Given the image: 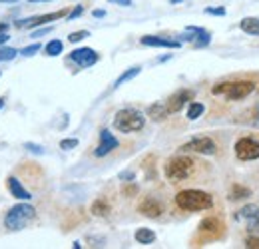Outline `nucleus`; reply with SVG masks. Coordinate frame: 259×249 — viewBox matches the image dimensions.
<instances>
[{
    "label": "nucleus",
    "instance_id": "nucleus-1",
    "mask_svg": "<svg viewBox=\"0 0 259 249\" xmlns=\"http://www.w3.org/2000/svg\"><path fill=\"white\" fill-rule=\"evenodd\" d=\"M176 205L184 212H203L213 208V195L203 189H182L176 195Z\"/></svg>",
    "mask_w": 259,
    "mask_h": 249
},
{
    "label": "nucleus",
    "instance_id": "nucleus-2",
    "mask_svg": "<svg viewBox=\"0 0 259 249\" xmlns=\"http://www.w3.org/2000/svg\"><path fill=\"white\" fill-rule=\"evenodd\" d=\"M195 159L190 156H174L169 157L163 165V174L165 178L171 182V184H178V182H184L188 180L195 170Z\"/></svg>",
    "mask_w": 259,
    "mask_h": 249
},
{
    "label": "nucleus",
    "instance_id": "nucleus-3",
    "mask_svg": "<svg viewBox=\"0 0 259 249\" xmlns=\"http://www.w3.org/2000/svg\"><path fill=\"white\" fill-rule=\"evenodd\" d=\"M34 218H36V208L34 205H30V203H16L6 212L4 225L8 229H12V231H18V229H24Z\"/></svg>",
    "mask_w": 259,
    "mask_h": 249
},
{
    "label": "nucleus",
    "instance_id": "nucleus-4",
    "mask_svg": "<svg viewBox=\"0 0 259 249\" xmlns=\"http://www.w3.org/2000/svg\"><path fill=\"white\" fill-rule=\"evenodd\" d=\"M146 126V116L136 108H124L114 116V128L122 134L140 132Z\"/></svg>",
    "mask_w": 259,
    "mask_h": 249
},
{
    "label": "nucleus",
    "instance_id": "nucleus-5",
    "mask_svg": "<svg viewBox=\"0 0 259 249\" xmlns=\"http://www.w3.org/2000/svg\"><path fill=\"white\" fill-rule=\"evenodd\" d=\"M255 82H249V80H241V82H222V84H215L211 92L215 96H226V100L229 102H237V100H243L247 98L249 94L255 90Z\"/></svg>",
    "mask_w": 259,
    "mask_h": 249
},
{
    "label": "nucleus",
    "instance_id": "nucleus-6",
    "mask_svg": "<svg viewBox=\"0 0 259 249\" xmlns=\"http://www.w3.org/2000/svg\"><path fill=\"white\" fill-rule=\"evenodd\" d=\"M182 152H194V154H201V156H215L218 154V144L209 138V136H199V138H194L190 142H186L182 148Z\"/></svg>",
    "mask_w": 259,
    "mask_h": 249
},
{
    "label": "nucleus",
    "instance_id": "nucleus-7",
    "mask_svg": "<svg viewBox=\"0 0 259 249\" xmlns=\"http://www.w3.org/2000/svg\"><path fill=\"white\" fill-rule=\"evenodd\" d=\"M233 152H235V157L239 161H253V159H259V140L255 138H241L235 142L233 146Z\"/></svg>",
    "mask_w": 259,
    "mask_h": 249
},
{
    "label": "nucleus",
    "instance_id": "nucleus-8",
    "mask_svg": "<svg viewBox=\"0 0 259 249\" xmlns=\"http://www.w3.org/2000/svg\"><path fill=\"white\" fill-rule=\"evenodd\" d=\"M62 16H68V10H56V12H48V14L30 16V18H24V20H16L14 26H16V28H38V26H44V24H48V22L60 20Z\"/></svg>",
    "mask_w": 259,
    "mask_h": 249
},
{
    "label": "nucleus",
    "instance_id": "nucleus-9",
    "mask_svg": "<svg viewBox=\"0 0 259 249\" xmlns=\"http://www.w3.org/2000/svg\"><path fill=\"white\" fill-rule=\"evenodd\" d=\"M70 60L76 62L80 68H90L100 60V54H98L94 48H76L70 52Z\"/></svg>",
    "mask_w": 259,
    "mask_h": 249
},
{
    "label": "nucleus",
    "instance_id": "nucleus-10",
    "mask_svg": "<svg viewBox=\"0 0 259 249\" xmlns=\"http://www.w3.org/2000/svg\"><path fill=\"white\" fill-rule=\"evenodd\" d=\"M120 146V142H118V138L110 132V130H102L100 132V144H98V148L94 150V156L96 157H104L108 156L112 150H116Z\"/></svg>",
    "mask_w": 259,
    "mask_h": 249
},
{
    "label": "nucleus",
    "instance_id": "nucleus-11",
    "mask_svg": "<svg viewBox=\"0 0 259 249\" xmlns=\"http://www.w3.org/2000/svg\"><path fill=\"white\" fill-rule=\"evenodd\" d=\"M192 98H194L192 90H178L176 94L169 96V100L165 102V108H167L169 114H178L188 102H192Z\"/></svg>",
    "mask_w": 259,
    "mask_h": 249
},
{
    "label": "nucleus",
    "instance_id": "nucleus-12",
    "mask_svg": "<svg viewBox=\"0 0 259 249\" xmlns=\"http://www.w3.org/2000/svg\"><path fill=\"white\" fill-rule=\"evenodd\" d=\"M182 40H190V42H194L197 48H201V46H207L209 42H211V32L203 30V28H199V26H188L186 28V34L182 36ZM180 40V42H182Z\"/></svg>",
    "mask_w": 259,
    "mask_h": 249
},
{
    "label": "nucleus",
    "instance_id": "nucleus-13",
    "mask_svg": "<svg viewBox=\"0 0 259 249\" xmlns=\"http://www.w3.org/2000/svg\"><path fill=\"white\" fill-rule=\"evenodd\" d=\"M233 219L235 221H247V225H249V229H259V208L257 205H243L239 212H235L233 214Z\"/></svg>",
    "mask_w": 259,
    "mask_h": 249
},
{
    "label": "nucleus",
    "instance_id": "nucleus-14",
    "mask_svg": "<svg viewBox=\"0 0 259 249\" xmlns=\"http://www.w3.org/2000/svg\"><path fill=\"white\" fill-rule=\"evenodd\" d=\"M138 212L146 218H160L163 214V203L156 197H144L142 203L138 205Z\"/></svg>",
    "mask_w": 259,
    "mask_h": 249
},
{
    "label": "nucleus",
    "instance_id": "nucleus-15",
    "mask_svg": "<svg viewBox=\"0 0 259 249\" xmlns=\"http://www.w3.org/2000/svg\"><path fill=\"white\" fill-rule=\"evenodd\" d=\"M140 42L144 44V46H152V48H180L182 46V42L180 40H171V38H163V36H142L140 38Z\"/></svg>",
    "mask_w": 259,
    "mask_h": 249
},
{
    "label": "nucleus",
    "instance_id": "nucleus-16",
    "mask_svg": "<svg viewBox=\"0 0 259 249\" xmlns=\"http://www.w3.org/2000/svg\"><path fill=\"white\" fill-rule=\"evenodd\" d=\"M6 182H8V189H10L12 197H16V199H20V201H30V199H32L30 191L22 186V184H20L16 178H12V176H10Z\"/></svg>",
    "mask_w": 259,
    "mask_h": 249
},
{
    "label": "nucleus",
    "instance_id": "nucleus-17",
    "mask_svg": "<svg viewBox=\"0 0 259 249\" xmlns=\"http://www.w3.org/2000/svg\"><path fill=\"white\" fill-rule=\"evenodd\" d=\"M148 116H150L154 122H162V120H165V118L169 116V112H167L165 104H162V102H156V104H152V106L148 108Z\"/></svg>",
    "mask_w": 259,
    "mask_h": 249
},
{
    "label": "nucleus",
    "instance_id": "nucleus-18",
    "mask_svg": "<svg viewBox=\"0 0 259 249\" xmlns=\"http://www.w3.org/2000/svg\"><path fill=\"white\" fill-rule=\"evenodd\" d=\"M134 239H136L140 245H150V243L156 241V233H154L152 229H148V227H140V229H136Z\"/></svg>",
    "mask_w": 259,
    "mask_h": 249
},
{
    "label": "nucleus",
    "instance_id": "nucleus-19",
    "mask_svg": "<svg viewBox=\"0 0 259 249\" xmlns=\"http://www.w3.org/2000/svg\"><path fill=\"white\" fill-rule=\"evenodd\" d=\"M239 28L249 34V36H259V18L255 16H245L241 22H239Z\"/></svg>",
    "mask_w": 259,
    "mask_h": 249
},
{
    "label": "nucleus",
    "instance_id": "nucleus-20",
    "mask_svg": "<svg viewBox=\"0 0 259 249\" xmlns=\"http://www.w3.org/2000/svg\"><path fill=\"white\" fill-rule=\"evenodd\" d=\"M247 197H251V189L245 186H241V184H233L231 189H229V199L231 201H241V199H247Z\"/></svg>",
    "mask_w": 259,
    "mask_h": 249
},
{
    "label": "nucleus",
    "instance_id": "nucleus-21",
    "mask_svg": "<svg viewBox=\"0 0 259 249\" xmlns=\"http://www.w3.org/2000/svg\"><path fill=\"white\" fill-rule=\"evenodd\" d=\"M220 229H222V223H220V219L215 218H207L199 223V231L201 233H211L213 237L220 233Z\"/></svg>",
    "mask_w": 259,
    "mask_h": 249
},
{
    "label": "nucleus",
    "instance_id": "nucleus-22",
    "mask_svg": "<svg viewBox=\"0 0 259 249\" xmlns=\"http://www.w3.org/2000/svg\"><path fill=\"white\" fill-rule=\"evenodd\" d=\"M90 210H92V214L98 216V218H106V216L110 214V203H108L104 197H98L96 201L92 203V208H90Z\"/></svg>",
    "mask_w": 259,
    "mask_h": 249
},
{
    "label": "nucleus",
    "instance_id": "nucleus-23",
    "mask_svg": "<svg viewBox=\"0 0 259 249\" xmlns=\"http://www.w3.org/2000/svg\"><path fill=\"white\" fill-rule=\"evenodd\" d=\"M142 72V66H134V68H130V70H126L116 82H114V88H120L122 84H126V82H130V80H134L138 74Z\"/></svg>",
    "mask_w": 259,
    "mask_h": 249
},
{
    "label": "nucleus",
    "instance_id": "nucleus-24",
    "mask_svg": "<svg viewBox=\"0 0 259 249\" xmlns=\"http://www.w3.org/2000/svg\"><path fill=\"white\" fill-rule=\"evenodd\" d=\"M62 50H64V44H62L60 40H56V38H54V40H50V42L44 46L46 56H52V58H54V56H60V54H62Z\"/></svg>",
    "mask_w": 259,
    "mask_h": 249
},
{
    "label": "nucleus",
    "instance_id": "nucleus-25",
    "mask_svg": "<svg viewBox=\"0 0 259 249\" xmlns=\"http://www.w3.org/2000/svg\"><path fill=\"white\" fill-rule=\"evenodd\" d=\"M205 112V106L201 104V102H192L190 106H188V120H197V118H201V114Z\"/></svg>",
    "mask_w": 259,
    "mask_h": 249
},
{
    "label": "nucleus",
    "instance_id": "nucleus-26",
    "mask_svg": "<svg viewBox=\"0 0 259 249\" xmlns=\"http://www.w3.org/2000/svg\"><path fill=\"white\" fill-rule=\"evenodd\" d=\"M18 56V50L16 48H10V46H4L0 48V62H8V60H14Z\"/></svg>",
    "mask_w": 259,
    "mask_h": 249
},
{
    "label": "nucleus",
    "instance_id": "nucleus-27",
    "mask_svg": "<svg viewBox=\"0 0 259 249\" xmlns=\"http://www.w3.org/2000/svg\"><path fill=\"white\" fill-rule=\"evenodd\" d=\"M40 50H42V44H40V42H34V44H30V46H24V48L20 50V54L28 58V56H34V54H38Z\"/></svg>",
    "mask_w": 259,
    "mask_h": 249
},
{
    "label": "nucleus",
    "instance_id": "nucleus-28",
    "mask_svg": "<svg viewBox=\"0 0 259 249\" xmlns=\"http://www.w3.org/2000/svg\"><path fill=\"white\" fill-rule=\"evenodd\" d=\"M90 36V32L88 30H78V32H72L70 36H68V40L72 42V44H76V42H82L84 38H88Z\"/></svg>",
    "mask_w": 259,
    "mask_h": 249
},
{
    "label": "nucleus",
    "instance_id": "nucleus-29",
    "mask_svg": "<svg viewBox=\"0 0 259 249\" xmlns=\"http://www.w3.org/2000/svg\"><path fill=\"white\" fill-rule=\"evenodd\" d=\"M74 148H78V140L76 138H66V140L60 142V150H64V152H70Z\"/></svg>",
    "mask_w": 259,
    "mask_h": 249
},
{
    "label": "nucleus",
    "instance_id": "nucleus-30",
    "mask_svg": "<svg viewBox=\"0 0 259 249\" xmlns=\"http://www.w3.org/2000/svg\"><path fill=\"white\" fill-rule=\"evenodd\" d=\"M24 148H26L28 152H32V154H38V156H44V148H42V146H38V144H32V142H26V144H24Z\"/></svg>",
    "mask_w": 259,
    "mask_h": 249
},
{
    "label": "nucleus",
    "instance_id": "nucleus-31",
    "mask_svg": "<svg viewBox=\"0 0 259 249\" xmlns=\"http://www.w3.org/2000/svg\"><path fill=\"white\" fill-rule=\"evenodd\" d=\"M205 14H213V16H226V8L224 6H215V8H205Z\"/></svg>",
    "mask_w": 259,
    "mask_h": 249
},
{
    "label": "nucleus",
    "instance_id": "nucleus-32",
    "mask_svg": "<svg viewBox=\"0 0 259 249\" xmlns=\"http://www.w3.org/2000/svg\"><path fill=\"white\" fill-rule=\"evenodd\" d=\"M245 247L259 249V237H255V235H249V237L245 239Z\"/></svg>",
    "mask_w": 259,
    "mask_h": 249
},
{
    "label": "nucleus",
    "instance_id": "nucleus-33",
    "mask_svg": "<svg viewBox=\"0 0 259 249\" xmlns=\"http://www.w3.org/2000/svg\"><path fill=\"white\" fill-rule=\"evenodd\" d=\"M84 14V6H76L72 12H68V20H76L78 16H82Z\"/></svg>",
    "mask_w": 259,
    "mask_h": 249
},
{
    "label": "nucleus",
    "instance_id": "nucleus-34",
    "mask_svg": "<svg viewBox=\"0 0 259 249\" xmlns=\"http://www.w3.org/2000/svg\"><path fill=\"white\" fill-rule=\"evenodd\" d=\"M124 191V195H136V191H138V187H136V184L134 182H128V186L122 189Z\"/></svg>",
    "mask_w": 259,
    "mask_h": 249
},
{
    "label": "nucleus",
    "instance_id": "nucleus-35",
    "mask_svg": "<svg viewBox=\"0 0 259 249\" xmlns=\"http://www.w3.org/2000/svg\"><path fill=\"white\" fill-rule=\"evenodd\" d=\"M52 32V26H46V28H40V30H36L32 34V38H40V36H44V34H50Z\"/></svg>",
    "mask_w": 259,
    "mask_h": 249
},
{
    "label": "nucleus",
    "instance_id": "nucleus-36",
    "mask_svg": "<svg viewBox=\"0 0 259 249\" xmlns=\"http://www.w3.org/2000/svg\"><path fill=\"white\" fill-rule=\"evenodd\" d=\"M134 178H136L134 172H122L120 174V180H124V182H134Z\"/></svg>",
    "mask_w": 259,
    "mask_h": 249
},
{
    "label": "nucleus",
    "instance_id": "nucleus-37",
    "mask_svg": "<svg viewBox=\"0 0 259 249\" xmlns=\"http://www.w3.org/2000/svg\"><path fill=\"white\" fill-rule=\"evenodd\" d=\"M110 4H118V6H132V0H108Z\"/></svg>",
    "mask_w": 259,
    "mask_h": 249
},
{
    "label": "nucleus",
    "instance_id": "nucleus-38",
    "mask_svg": "<svg viewBox=\"0 0 259 249\" xmlns=\"http://www.w3.org/2000/svg\"><path fill=\"white\" fill-rule=\"evenodd\" d=\"M92 16H94V18H104V16H106V10H94Z\"/></svg>",
    "mask_w": 259,
    "mask_h": 249
},
{
    "label": "nucleus",
    "instance_id": "nucleus-39",
    "mask_svg": "<svg viewBox=\"0 0 259 249\" xmlns=\"http://www.w3.org/2000/svg\"><path fill=\"white\" fill-rule=\"evenodd\" d=\"M8 28H10L8 22H0V34H2V32H8Z\"/></svg>",
    "mask_w": 259,
    "mask_h": 249
},
{
    "label": "nucleus",
    "instance_id": "nucleus-40",
    "mask_svg": "<svg viewBox=\"0 0 259 249\" xmlns=\"http://www.w3.org/2000/svg\"><path fill=\"white\" fill-rule=\"evenodd\" d=\"M6 40H8V34H4V32H2V34H0V44H4Z\"/></svg>",
    "mask_w": 259,
    "mask_h": 249
},
{
    "label": "nucleus",
    "instance_id": "nucleus-41",
    "mask_svg": "<svg viewBox=\"0 0 259 249\" xmlns=\"http://www.w3.org/2000/svg\"><path fill=\"white\" fill-rule=\"evenodd\" d=\"M4 108V98H0V110Z\"/></svg>",
    "mask_w": 259,
    "mask_h": 249
},
{
    "label": "nucleus",
    "instance_id": "nucleus-42",
    "mask_svg": "<svg viewBox=\"0 0 259 249\" xmlns=\"http://www.w3.org/2000/svg\"><path fill=\"white\" fill-rule=\"evenodd\" d=\"M171 4H180V2H184V0H169Z\"/></svg>",
    "mask_w": 259,
    "mask_h": 249
},
{
    "label": "nucleus",
    "instance_id": "nucleus-43",
    "mask_svg": "<svg viewBox=\"0 0 259 249\" xmlns=\"http://www.w3.org/2000/svg\"><path fill=\"white\" fill-rule=\"evenodd\" d=\"M28 2H50V0H28Z\"/></svg>",
    "mask_w": 259,
    "mask_h": 249
},
{
    "label": "nucleus",
    "instance_id": "nucleus-44",
    "mask_svg": "<svg viewBox=\"0 0 259 249\" xmlns=\"http://www.w3.org/2000/svg\"><path fill=\"white\" fill-rule=\"evenodd\" d=\"M0 2H16V0H0Z\"/></svg>",
    "mask_w": 259,
    "mask_h": 249
},
{
    "label": "nucleus",
    "instance_id": "nucleus-45",
    "mask_svg": "<svg viewBox=\"0 0 259 249\" xmlns=\"http://www.w3.org/2000/svg\"><path fill=\"white\" fill-rule=\"evenodd\" d=\"M257 120H259V110H257Z\"/></svg>",
    "mask_w": 259,
    "mask_h": 249
}]
</instances>
